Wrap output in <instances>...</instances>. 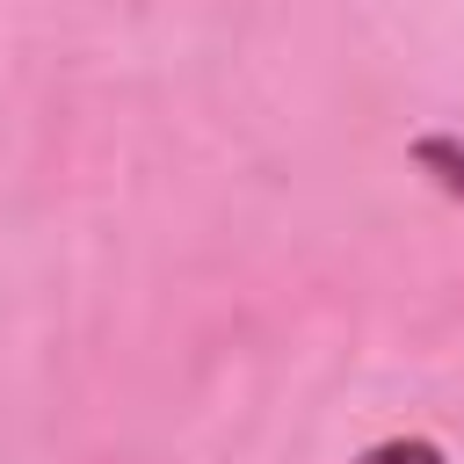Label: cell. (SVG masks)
Segmentation results:
<instances>
[{
	"label": "cell",
	"instance_id": "6da1fadb",
	"mask_svg": "<svg viewBox=\"0 0 464 464\" xmlns=\"http://www.w3.org/2000/svg\"><path fill=\"white\" fill-rule=\"evenodd\" d=\"M413 167H420L442 196L464 203V138H450V130H420V138H413Z\"/></svg>",
	"mask_w": 464,
	"mask_h": 464
},
{
	"label": "cell",
	"instance_id": "7a4b0ae2",
	"mask_svg": "<svg viewBox=\"0 0 464 464\" xmlns=\"http://www.w3.org/2000/svg\"><path fill=\"white\" fill-rule=\"evenodd\" d=\"M355 464H450V457H442V442H428V435H384V442H370Z\"/></svg>",
	"mask_w": 464,
	"mask_h": 464
}]
</instances>
